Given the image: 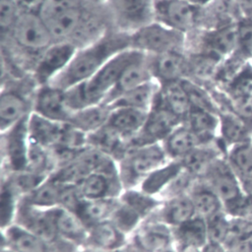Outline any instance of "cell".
Here are the masks:
<instances>
[{
	"label": "cell",
	"mask_w": 252,
	"mask_h": 252,
	"mask_svg": "<svg viewBox=\"0 0 252 252\" xmlns=\"http://www.w3.org/2000/svg\"><path fill=\"white\" fill-rule=\"evenodd\" d=\"M77 49L66 40L52 42L44 49L33 70V78L38 87L51 84L69 65Z\"/></svg>",
	"instance_id": "11"
},
{
	"label": "cell",
	"mask_w": 252,
	"mask_h": 252,
	"mask_svg": "<svg viewBox=\"0 0 252 252\" xmlns=\"http://www.w3.org/2000/svg\"><path fill=\"white\" fill-rule=\"evenodd\" d=\"M123 252H140V251H138L136 248H134L131 244L127 243V245L123 249Z\"/></svg>",
	"instance_id": "58"
},
{
	"label": "cell",
	"mask_w": 252,
	"mask_h": 252,
	"mask_svg": "<svg viewBox=\"0 0 252 252\" xmlns=\"http://www.w3.org/2000/svg\"><path fill=\"white\" fill-rule=\"evenodd\" d=\"M183 121L190 111L192 102L183 80L160 86L155 100Z\"/></svg>",
	"instance_id": "29"
},
{
	"label": "cell",
	"mask_w": 252,
	"mask_h": 252,
	"mask_svg": "<svg viewBox=\"0 0 252 252\" xmlns=\"http://www.w3.org/2000/svg\"><path fill=\"white\" fill-rule=\"evenodd\" d=\"M93 3H101V2H104V1H107V0H89Z\"/></svg>",
	"instance_id": "61"
},
{
	"label": "cell",
	"mask_w": 252,
	"mask_h": 252,
	"mask_svg": "<svg viewBox=\"0 0 252 252\" xmlns=\"http://www.w3.org/2000/svg\"><path fill=\"white\" fill-rule=\"evenodd\" d=\"M148 112L129 107L111 108L106 125L116 131L130 144L143 128Z\"/></svg>",
	"instance_id": "27"
},
{
	"label": "cell",
	"mask_w": 252,
	"mask_h": 252,
	"mask_svg": "<svg viewBox=\"0 0 252 252\" xmlns=\"http://www.w3.org/2000/svg\"><path fill=\"white\" fill-rule=\"evenodd\" d=\"M1 252H14L13 250H11L10 248L6 247V246H3L2 245V248H1Z\"/></svg>",
	"instance_id": "60"
},
{
	"label": "cell",
	"mask_w": 252,
	"mask_h": 252,
	"mask_svg": "<svg viewBox=\"0 0 252 252\" xmlns=\"http://www.w3.org/2000/svg\"><path fill=\"white\" fill-rule=\"evenodd\" d=\"M128 48H131L130 32L123 31L105 32L87 46L77 49L66 69L49 85L67 90L83 83L110 58Z\"/></svg>",
	"instance_id": "1"
},
{
	"label": "cell",
	"mask_w": 252,
	"mask_h": 252,
	"mask_svg": "<svg viewBox=\"0 0 252 252\" xmlns=\"http://www.w3.org/2000/svg\"><path fill=\"white\" fill-rule=\"evenodd\" d=\"M153 80H155V78L152 69L151 57L148 54H143L124 70L116 86L106 96L103 103L108 104L120 94Z\"/></svg>",
	"instance_id": "22"
},
{
	"label": "cell",
	"mask_w": 252,
	"mask_h": 252,
	"mask_svg": "<svg viewBox=\"0 0 252 252\" xmlns=\"http://www.w3.org/2000/svg\"><path fill=\"white\" fill-rule=\"evenodd\" d=\"M226 148L218 137L212 143L199 145L180 161L186 171L197 178H201L218 158L226 156Z\"/></svg>",
	"instance_id": "26"
},
{
	"label": "cell",
	"mask_w": 252,
	"mask_h": 252,
	"mask_svg": "<svg viewBox=\"0 0 252 252\" xmlns=\"http://www.w3.org/2000/svg\"><path fill=\"white\" fill-rule=\"evenodd\" d=\"M251 62H252V59H251Z\"/></svg>",
	"instance_id": "62"
},
{
	"label": "cell",
	"mask_w": 252,
	"mask_h": 252,
	"mask_svg": "<svg viewBox=\"0 0 252 252\" xmlns=\"http://www.w3.org/2000/svg\"><path fill=\"white\" fill-rule=\"evenodd\" d=\"M189 196L195 207L196 215L205 220L223 211V205L214 189L202 178H197Z\"/></svg>",
	"instance_id": "37"
},
{
	"label": "cell",
	"mask_w": 252,
	"mask_h": 252,
	"mask_svg": "<svg viewBox=\"0 0 252 252\" xmlns=\"http://www.w3.org/2000/svg\"><path fill=\"white\" fill-rule=\"evenodd\" d=\"M206 222L209 241L224 244L230 230L229 216L224 211H221L206 219Z\"/></svg>",
	"instance_id": "49"
},
{
	"label": "cell",
	"mask_w": 252,
	"mask_h": 252,
	"mask_svg": "<svg viewBox=\"0 0 252 252\" xmlns=\"http://www.w3.org/2000/svg\"><path fill=\"white\" fill-rule=\"evenodd\" d=\"M188 1H190L191 3H193L199 7H204L207 4H209L212 0H188Z\"/></svg>",
	"instance_id": "57"
},
{
	"label": "cell",
	"mask_w": 252,
	"mask_h": 252,
	"mask_svg": "<svg viewBox=\"0 0 252 252\" xmlns=\"http://www.w3.org/2000/svg\"><path fill=\"white\" fill-rule=\"evenodd\" d=\"M181 123L180 118L155 101L153 107L148 112L143 128L130 142L129 147L162 143V141Z\"/></svg>",
	"instance_id": "13"
},
{
	"label": "cell",
	"mask_w": 252,
	"mask_h": 252,
	"mask_svg": "<svg viewBox=\"0 0 252 252\" xmlns=\"http://www.w3.org/2000/svg\"><path fill=\"white\" fill-rule=\"evenodd\" d=\"M184 42L185 33L156 21L131 32V47L148 55L181 51Z\"/></svg>",
	"instance_id": "6"
},
{
	"label": "cell",
	"mask_w": 252,
	"mask_h": 252,
	"mask_svg": "<svg viewBox=\"0 0 252 252\" xmlns=\"http://www.w3.org/2000/svg\"><path fill=\"white\" fill-rule=\"evenodd\" d=\"M21 197L11 187V185L1 179V201H0V220L1 229L14 223L16 212Z\"/></svg>",
	"instance_id": "47"
},
{
	"label": "cell",
	"mask_w": 252,
	"mask_h": 252,
	"mask_svg": "<svg viewBox=\"0 0 252 252\" xmlns=\"http://www.w3.org/2000/svg\"><path fill=\"white\" fill-rule=\"evenodd\" d=\"M239 180L244 194L252 202V178H239Z\"/></svg>",
	"instance_id": "53"
},
{
	"label": "cell",
	"mask_w": 252,
	"mask_h": 252,
	"mask_svg": "<svg viewBox=\"0 0 252 252\" xmlns=\"http://www.w3.org/2000/svg\"><path fill=\"white\" fill-rule=\"evenodd\" d=\"M54 229L58 237L77 248L85 245L89 227L76 214L63 207L48 209Z\"/></svg>",
	"instance_id": "18"
},
{
	"label": "cell",
	"mask_w": 252,
	"mask_h": 252,
	"mask_svg": "<svg viewBox=\"0 0 252 252\" xmlns=\"http://www.w3.org/2000/svg\"><path fill=\"white\" fill-rule=\"evenodd\" d=\"M27 169L44 176L51 175L56 166L50 149L43 148L30 141Z\"/></svg>",
	"instance_id": "46"
},
{
	"label": "cell",
	"mask_w": 252,
	"mask_h": 252,
	"mask_svg": "<svg viewBox=\"0 0 252 252\" xmlns=\"http://www.w3.org/2000/svg\"><path fill=\"white\" fill-rule=\"evenodd\" d=\"M172 232L176 248L193 247L201 249L209 241L206 220L197 215L172 228Z\"/></svg>",
	"instance_id": "36"
},
{
	"label": "cell",
	"mask_w": 252,
	"mask_h": 252,
	"mask_svg": "<svg viewBox=\"0 0 252 252\" xmlns=\"http://www.w3.org/2000/svg\"><path fill=\"white\" fill-rule=\"evenodd\" d=\"M119 202L118 198L82 199L76 212L88 227L110 220Z\"/></svg>",
	"instance_id": "41"
},
{
	"label": "cell",
	"mask_w": 252,
	"mask_h": 252,
	"mask_svg": "<svg viewBox=\"0 0 252 252\" xmlns=\"http://www.w3.org/2000/svg\"><path fill=\"white\" fill-rule=\"evenodd\" d=\"M128 243L140 252H160L174 246L172 228L156 219L148 218L132 232Z\"/></svg>",
	"instance_id": "14"
},
{
	"label": "cell",
	"mask_w": 252,
	"mask_h": 252,
	"mask_svg": "<svg viewBox=\"0 0 252 252\" xmlns=\"http://www.w3.org/2000/svg\"><path fill=\"white\" fill-rule=\"evenodd\" d=\"M110 220L124 233L130 236L132 232L144 220V219L133 209L119 200L118 205L110 218Z\"/></svg>",
	"instance_id": "48"
},
{
	"label": "cell",
	"mask_w": 252,
	"mask_h": 252,
	"mask_svg": "<svg viewBox=\"0 0 252 252\" xmlns=\"http://www.w3.org/2000/svg\"><path fill=\"white\" fill-rule=\"evenodd\" d=\"M217 193L223 205V211L229 215L245 198L239 177L226 159V156L218 158L201 177Z\"/></svg>",
	"instance_id": "5"
},
{
	"label": "cell",
	"mask_w": 252,
	"mask_h": 252,
	"mask_svg": "<svg viewBox=\"0 0 252 252\" xmlns=\"http://www.w3.org/2000/svg\"><path fill=\"white\" fill-rule=\"evenodd\" d=\"M218 115L220 120L218 137L226 150L236 144L252 140L251 129L233 112L219 108Z\"/></svg>",
	"instance_id": "31"
},
{
	"label": "cell",
	"mask_w": 252,
	"mask_h": 252,
	"mask_svg": "<svg viewBox=\"0 0 252 252\" xmlns=\"http://www.w3.org/2000/svg\"><path fill=\"white\" fill-rule=\"evenodd\" d=\"M168 160L161 143L129 148L118 161V170L123 189L138 187L155 169Z\"/></svg>",
	"instance_id": "3"
},
{
	"label": "cell",
	"mask_w": 252,
	"mask_h": 252,
	"mask_svg": "<svg viewBox=\"0 0 252 252\" xmlns=\"http://www.w3.org/2000/svg\"><path fill=\"white\" fill-rule=\"evenodd\" d=\"M183 169L180 160L168 159L165 163L152 171L141 182L138 188L150 195L159 198L160 194Z\"/></svg>",
	"instance_id": "38"
},
{
	"label": "cell",
	"mask_w": 252,
	"mask_h": 252,
	"mask_svg": "<svg viewBox=\"0 0 252 252\" xmlns=\"http://www.w3.org/2000/svg\"><path fill=\"white\" fill-rule=\"evenodd\" d=\"M143 54L145 53L132 47L125 49L110 58L90 79L65 90L69 107L76 111L91 105L103 103L124 70Z\"/></svg>",
	"instance_id": "2"
},
{
	"label": "cell",
	"mask_w": 252,
	"mask_h": 252,
	"mask_svg": "<svg viewBox=\"0 0 252 252\" xmlns=\"http://www.w3.org/2000/svg\"><path fill=\"white\" fill-rule=\"evenodd\" d=\"M110 111L111 108L105 103L91 105L74 111L68 124L89 135L107 123Z\"/></svg>",
	"instance_id": "39"
},
{
	"label": "cell",
	"mask_w": 252,
	"mask_h": 252,
	"mask_svg": "<svg viewBox=\"0 0 252 252\" xmlns=\"http://www.w3.org/2000/svg\"><path fill=\"white\" fill-rule=\"evenodd\" d=\"M128 241L129 236L110 220H107L89 227L87 240L83 247L106 251L123 250Z\"/></svg>",
	"instance_id": "24"
},
{
	"label": "cell",
	"mask_w": 252,
	"mask_h": 252,
	"mask_svg": "<svg viewBox=\"0 0 252 252\" xmlns=\"http://www.w3.org/2000/svg\"><path fill=\"white\" fill-rule=\"evenodd\" d=\"M182 123L193 131L204 144L212 143L218 138L220 120L216 112L192 106Z\"/></svg>",
	"instance_id": "30"
},
{
	"label": "cell",
	"mask_w": 252,
	"mask_h": 252,
	"mask_svg": "<svg viewBox=\"0 0 252 252\" xmlns=\"http://www.w3.org/2000/svg\"><path fill=\"white\" fill-rule=\"evenodd\" d=\"M64 124L32 112L28 121L30 141L43 148L51 149L59 143Z\"/></svg>",
	"instance_id": "34"
},
{
	"label": "cell",
	"mask_w": 252,
	"mask_h": 252,
	"mask_svg": "<svg viewBox=\"0 0 252 252\" xmlns=\"http://www.w3.org/2000/svg\"><path fill=\"white\" fill-rule=\"evenodd\" d=\"M64 188L65 185L58 183L48 176L37 187L21 199L28 204L40 209H52L60 207Z\"/></svg>",
	"instance_id": "40"
},
{
	"label": "cell",
	"mask_w": 252,
	"mask_h": 252,
	"mask_svg": "<svg viewBox=\"0 0 252 252\" xmlns=\"http://www.w3.org/2000/svg\"><path fill=\"white\" fill-rule=\"evenodd\" d=\"M201 252H226V249L221 243L208 241V243L201 248Z\"/></svg>",
	"instance_id": "51"
},
{
	"label": "cell",
	"mask_w": 252,
	"mask_h": 252,
	"mask_svg": "<svg viewBox=\"0 0 252 252\" xmlns=\"http://www.w3.org/2000/svg\"><path fill=\"white\" fill-rule=\"evenodd\" d=\"M159 88L160 85L156 80H153L120 94L107 105L110 108L129 107L150 111L155 103Z\"/></svg>",
	"instance_id": "33"
},
{
	"label": "cell",
	"mask_w": 252,
	"mask_h": 252,
	"mask_svg": "<svg viewBox=\"0 0 252 252\" xmlns=\"http://www.w3.org/2000/svg\"><path fill=\"white\" fill-rule=\"evenodd\" d=\"M11 34L16 43L30 51L42 52L53 42L51 33L36 10H24L16 21Z\"/></svg>",
	"instance_id": "10"
},
{
	"label": "cell",
	"mask_w": 252,
	"mask_h": 252,
	"mask_svg": "<svg viewBox=\"0 0 252 252\" xmlns=\"http://www.w3.org/2000/svg\"><path fill=\"white\" fill-rule=\"evenodd\" d=\"M220 90L233 99L252 98V62L246 63Z\"/></svg>",
	"instance_id": "43"
},
{
	"label": "cell",
	"mask_w": 252,
	"mask_h": 252,
	"mask_svg": "<svg viewBox=\"0 0 252 252\" xmlns=\"http://www.w3.org/2000/svg\"><path fill=\"white\" fill-rule=\"evenodd\" d=\"M176 249L178 252H201V249L193 248V247H183V248H176Z\"/></svg>",
	"instance_id": "56"
},
{
	"label": "cell",
	"mask_w": 252,
	"mask_h": 252,
	"mask_svg": "<svg viewBox=\"0 0 252 252\" xmlns=\"http://www.w3.org/2000/svg\"><path fill=\"white\" fill-rule=\"evenodd\" d=\"M155 80L160 85L182 81L189 73V62L181 51H169L150 55Z\"/></svg>",
	"instance_id": "21"
},
{
	"label": "cell",
	"mask_w": 252,
	"mask_h": 252,
	"mask_svg": "<svg viewBox=\"0 0 252 252\" xmlns=\"http://www.w3.org/2000/svg\"><path fill=\"white\" fill-rule=\"evenodd\" d=\"M118 198L144 220L148 219L161 204V200L158 197L150 195L138 187L124 189Z\"/></svg>",
	"instance_id": "42"
},
{
	"label": "cell",
	"mask_w": 252,
	"mask_h": 252,
	"mask_svg": "<svg viewBox=\"0 0 252 252\" xmlns=\"http://www.w3.org/2000/svg\"><path fill=\"white\" fill-rule=\"evenodd\" d=\"M76 252H123V250H115V251H106V250H98V249H93L89 247H81Z\"/></svg>",
	"instance_id": "54"
},
{
	"label": "cell",
	"mask_w": 252,
	"mask_h": 252,
	"mask_svg": "<svg viewBox=\"0 0 252 252\" xmlns=\"http://www.w3.org/2000/svg\"><path fill=\"white\" fill-rule=\"evenodd\" d=\"M32 100L27 94L14 88H6L0 97V128L1 132L12 127L32 112Z\"/></svg>",
	"instance_id": "20"
},
{
	"label": "cell",
	"mask_w": 252,
	"mask_h": 252,
	"mask_svg": "<svg viewBox=\"0 0 252 252\" xmlns=\"http://www.w3.org/2000/svg\"><path fill=\"white\" fill-rule=\"evenodd\" d=\"M88 146L114 158L117 162L129 150V143L106 124L88 135Z\"/></svg>",
	"instance_id": "35"
},
{
	"label": "cell",
	"mask_w": 252,
	"mask_h": 252,
	"mask_svg": "<svg viewBox=\"0 0 252 252\" xmlns=\"http://www.w3.org/2000/svg\"><path fill=\"white\" fill-rule=\"evenodd\" d=\"M237 40L234 50L220 64L214 81L222 88L252 59V18H241L237 24Z\"/></svg>",
	"instance_id": "9"
},
{
	"label": "cell",
	"mask_w": 252,
	"mask_h": 252,
	"mask_svg": "<svg viewBox=\"0 0 252 252\" xmlns=\"http://www.w3.org/2000/svg\"><path fill=\"white\" fill-rule=\"evenodd\" d=\"M201 9L188 0H155L154 21L186 33L200 21Z\"/></svg>",
	"instance_id": "8"
},
{
	"label": "cell",
	"mask_w": 252,
	"mask_h": 252,
	"mask_svg": "<svg viewBox=\"0 0 252 252\" xmlns=\"http://www.w3.org/2000/svg\"><path fill=\"white\" fill-rule=\"evenodd\" d=\"M18 3H20L22 6H33L38 5L41 0H16Z\"/></svg>",
	"instance_id": "55"
},
{
	"label": "cell",
	"mask_w": 252,
	"mask_h": 252,
	"mask_svg": "<svg viewBox=\"0 0 252 252\" xmlns=\"http://www.w3.org/2000/svg\"><path fill=\"white\" fill-rule=\"evenodd\" d=\"M14 223H17L57 245H72L60 239L56 234L48 209H40L32 206L21 199L16 212Z\"/></svg>",
	"instance_id": "17"
},
{
	"label": "cell",
	"mask_w": 252,
	"mask_h": 252,
	"mask_svg": "<svg viewBox=\"0 0 252 252\" xmlns=\"http://www.w3.org/2000/svg\"><path fill=\"white\" fill-rule=\"evenodd\" d=\"M196 216L194 204L189 194L170 197L161 201L159 207L149 217L174 228Z\"/></svg>",
	"instance_id": "23"
},
{
	"label": "cell",
	"mask_w": 252,
	"mask_h": 252,
	"mask_svg": "<svg viewBox=\"0 0 252 252\" xmlns=\"http://www.w3.org/2000/svg\"><path fill=\"white\" fill-rule=\"evenodd\" d=\"M243 17L252 18V0H238Z\"/></svg>",
	"instance_id": "52"
},
{
	"label": "cell",
	"mask_w": 252,
	"mask_h": 252,
	"mask_svg": "<svg viewBox=\"0 0 252 252\" xmlns=\"http://www.w3.org/2000/svg\"><path fill=\"white\" fill-rule=\"evenodd\" d=\"M29 116L1 132L2 173L18 172L28 168L30 148L28 129Z\"/></svg>",
	"instance_id": "7"
},
{
	"label": "cell",
	"mask_w": 252,
	"mask_h": 252,
	"mask_svg": "<svg viewBox=\"0 0 252 252\" xmlns=\"http://www.w3.org/2000/svg\"><path fill=\"white\" fill-rule=\"evenodd\" d=\"M36 12L53 39L63 40L78 28L82 18L81 0H41Z\"/></svg>",
	"instance_id": "4"
},
{
	"label": "cell",
	"mask_w": 252,
	"mask_h": 252,
	"mask_svg": "<svg viewBox=\"0 0 252 252\" xmlns=\"http://www.w3.org/2000/svg\"><path fill=\"white\" fill-rule=\"evenodd\" d=\"M204 144L201 139L183 123L179 124L161 143L168 159L182 160L192 150Z\"/></svg>",
	"instance_id": "32"
},
{
	"label": "cell",
	"mask_w": 252,
	"mask_h": 252,
	"mask_svg": "<svg viewBox=\"0 0 252 252\" xmlns=\"http://www.w3.org/2000/svg\"><path fill=\"white\" fill-rule=\"evenodd\" d=\"M218 108H224L237 115L252 131V98L233 99L217 88L211 93Z\"/></svg>",
	"instance_id": "45"
},
{
	"label": "cell",
	"mask_w": 252,
	"mask_h": 252,
	"mask_svg": "<svg viewBox=\"0 0 252 252\" xmlns=\"http://www.w3.org/2000/svg\"><path fill=\"white\" fill-rule=\"evenodd\" d=\"M121 31L133 32L154 21L155 0H107Z\"/></svg>",
	"instance_id": "15"
},
{
	"label": "cell",
	"mask_w": 252,
	"mask_h": 252,
	"mask_svg": "<svg viewBox=\"0 0 252 252\" xmlns=\"http://www.w3.org/2000/svg\"><path fill=\"white\" fill-rule=\"evenodd\" d=\"M16 0H0V25L2 33L11 32L16 21L23 12Z\"/></svg>",
	"instance_id": "50"
},
{
	"label": "cell",
	"mask_w": 252,
	"mask_h": 252,
	"mask_svg": "<svg viewBox=\"0 0 252 252\" xmlns=\"http://www.w3.org/2000/svg\"><path fill=\"white\" fill-rule=\"evenodd\" d=\"M83 199H107L118 198L123 186L119 173L93 171L86 176L77 186Z\"/></svg>",
	"instance_id": "19"
},
{
	"label": "cell",
	"mask_w": 252,
	"mask_h": 252,
	"mask_svg": "<svg viewBox=\"0 0 252 252\" xmlns=\"http://www.w3.org/2000/svg\"><path fill=\"white\" fill-rule=\"evenodd\" d=\"M236 24L213 29H204L200 36L199 51L212 53L222 59L226 58L231 54L236 45Z\"/></svg>",
	"instance_id": "25"
},
{
	"label": "cell",
	"mask_w": 252,
	"mask_h": 252,
	"mask_svg": "<svg viewBox=\"0 0 252 252\" xmlns=\"http://www.w3.org/2000/svg\"><path fill=\"white\" fill-rule=\"evenodd\" d=\"M241 18L238 0H212L202 7L200 20L205 21V29H213L236 24Z\"/></svg>",
	"instance_id": "28"
},
{
	"label": "cell",
	"mask_w": 252,
	"mask_h": 252,
	"mask_svg": "<svg viewBox=\"0 0 252 252\" xmlns=\"http://www.w3.org/2000/svg\"><path fill=\"white\" fill-rule=\"evenodd\" d=\"M32 98V112L49 120L68 123L74 112L67 103L65 90L52 85L38 87Z\"/></svg>",
	"instance_id": "16"
},
{
	"label": "cell",
	"mask_w": 252,
	"mask_h": 252,
	"mask_svg": "<svg viewBox=\"0 0 252 252\" xmlns=\"http://www.w3.org/2000/svg\"><path fill=\"white\" fill-rule=\"evenodd\" d=\"M1 230L2 245L14 252H76L79 249L72 245H57L17 223Z\"/></svg>",
	"instance_id": "12"
},
{
	"label": "cell",
	"mask_w": 252,
	"mask_h": 252,
	"mask_svg": "<svg viewBox=\"0 0 252 252\" xmlns=\"http://www.w3.org/2000/svg\"><path fill=\"white\" fill-rule=\"evenodd\" d=\"M160 252H178V251H177V249L174 246H172V247H169V248H167L165 250H162Z\"/></svg>",
	"instance_id": "59"
},
{
	"label": "cell",
	"mask_w": 252,
	"mask_h": 252,
	"mask_svg": "<svg viewBox=\"0 0 252 252\" xmlns=\"http://www.w3.org/2000/svg\"><path fill=\"white\" fill-rule=\"evenodd\" d=\"M226 159L239 178H252V140L230 147Z\"/></svg>",
	"instance_id": "44"
}]
</instances>
